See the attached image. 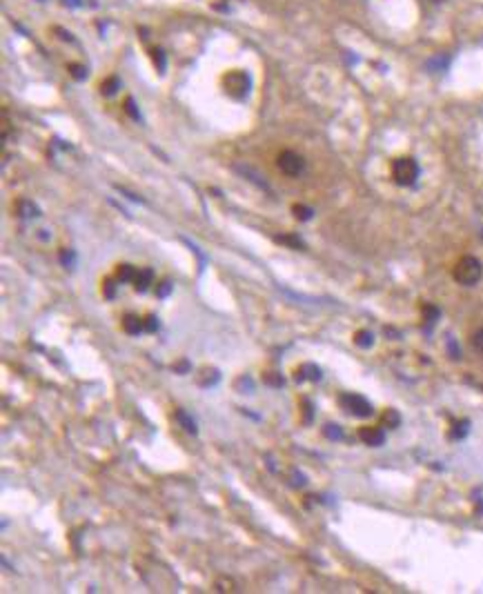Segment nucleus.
Returning a JSON list of instances; mask_svg holds the SVG:
<instances>
[{
  "label": "nucleus",
  "mask_w": 483,
  "mask_h": 594,
  "mask_svg": "<svg viewBox=\"0 0 483 594\" xmlns=\"http://www.w3.org/2000/svg\"><path fill=\"white\" fill-rule=\"evenodd\" d=\"M359 436L365 445H372V448H379V445H383V441H385V434L381 428H363L359 432Z\"/></svg>",
  "instance_id": "423d86ee"
},
{
  "label": "nucleus",
  "mask_w": 483,
  "mask_h": 594,
  "mask_svg": "<svg viewBox=\"0 0 483 594\" xmlns=\"http://www.w3.org/2000/svg\"><path fill=\"white\" fill-rule=\"evenodd\" d=\"M158 329V319L156 317H147L145 319V332H156Z\"/></svg>",
  "instance_id": "4be33fe9"
},
{
  "label": "nucleus",
  "mask_w": 483,
  "mask_h": 594,
  "mask_svg": "<svg viewBox=\"0 0 483 594\" xmlns=\"http://www.w3.org/2000/svg\"><path fill=\"white\" fill-rule=\"evenodd\" d=\"M123 329L127 334H132V337H138V334L145 329V321H141L138 317H134V314H127L123 319Z\"/></svg>",
  "instance_id": "6e6552de"
},
{
  "label": "nucleus",
  "mask_w": 483,
  "mask_h": 594,
  "mask_svg": "<svg viewBox=\"0 0 483 594\" xmlns=\"http://www.w3.org/2000/svg\"><path fill=\"white\" fill-rule=\"evenodd\" d=\"M223 85H225V91L232 98H245L250 91V76L243 71H228L225 78H223Z\"/></svg>",
  "instance_id": "7ed1b4c3"
},
{
  "label": "nucleus",
  "mask_w": 483,
  "mask_h": 594,
  "mask_svg": "<svg viewBox=\"0 0 483 594\" xmlns=\"http://www.w3.org/2000/svg\"><path fill=\"white\" fill-rule=\"evenodd\" d=\"M152 61H154V65H158V71L163 73L165 71V53H163V49H152Z\"/></svg>",
  "instance_id": "f3484780"
},
{
  "label": "nucleus",
  "mask_w": 483,
  "mask_h": 594,
  "mask_svg": "<svg viewBox=\"0 0 483 594\" xmlns=\"http://www.w3.org/2000/svg\"><path fill=\"white\" fill-rule=\"evenodd\" d=\"M176 421H178V423L183 425V428L188 430V432L196 434V423H194V421H192V419H190L188 414H185L183 410H178V412H176Z\"/></svg>",
  "instance_id": "ddd939ff"
},
{
  "label": "nucleus",
  "mask_w": 483,
  "mask_h": 594,
  "mask_svg": "<svg viewBox=\"0 0 483 594\" xmlns=\"http://www.w3.org/2000/svg\"><path fill=\"white\" fill-rule=\"evenodd\" d=\"M136 267H132V265H127V263H123V265H118V272H116V276H118V281L121 283H129L132 281L134 283V278H136Z\"/></svg>",
  "instance_id": "9d476101"
},
{
  "label": "nucleus",
  "mask_w": 483,
  "mask_h": 594,
  "mask_svg": "<svg viewBox=\"0 0 483 594\" xmlns=\"http://www.w3.org/2000/svg\"><path fill=\"white\" fill-rule=\"evenodd\" d=\"M178 369H181V372H185V369H190V365H188V363H181Z\"/></svg>",
  "instance_id": "a878e982"
},
{
  "label": "nucleus",
  "mask_w": 483,
  "mask_h": 594,
  "mask_svg": "<svg viewBox=\"0 0 483 594\" xmlns=\"http://www.w3.org/2000/svg\"><path fill=\"white\" fill-rule=\"evenodd\" d=\"M355 343H357L359 347H370V345L375 343V341H372V334H370V332H357Z\"/></svg>",
  "instance_id": "4468645a"
},
{
  "label": "nucleus",
  "mask_w": 483,
  "mask_h": 594,
  "mask_svg": "<svg viewBox=\"0 0 483 594\" xmlns=\"http://www.w3.org/2000/svg\"><path fill=\"white\" fill-rule=\"evenodd\" d=\"M170 290H172V283H167V281H165V283H161V285H158L156 294H158L161 299H163V296H167V294H170Z\"/></svg>",
  "instance_id": "5701e85b"
},
{
  "label": "nucleus",
  "mask_w": 483,
  "mask_h": 594,
  "mask_svg": "<svg viewBox=\"0 0 483 594\" xmlns=\"http://www.w3.org/2000/svg\"><path fill=\"white\" fill-rule=\"evenodd\" d=\"M472 347H474V349L479 352V354L483 357V327H481V329L474 334V337H472Z\"/></svg>",
  "instance_id": "aec40b11"
},
{
  "label": "nucleus",
  "mask_w": 483,
  "mask_h": 594,
  "mask_svg": "<svg viewBox=\"0 0 483 594\" xmlns=\"http://www.w3.org/2000/svg\"><path fill=\"white\" fill-rule=\"evenodd\" d=\"M125 111H127V114L132 116L134 121H141V114H138V109H136V103H134L132 98L125 101Z\"/></svg>",
  "instance_id": "6ab92c4d"
},
{
  "label": "nucleus",
  "mask_w": 483,
  "mask_h": 594,
  "mask_svg": "<svg viewBox=\"0 0 483 594\" xmlns=\"http://www.w3.org/2000/svg\"><path fill=\"white\" fill-rule=\"evenodd\" d=\"M16 210H18V214H21L23 218H39L41 216V210L36 208L31 200H21Z\"/></svg>",
  "instance_id": "1a4fd4ad"
},
{
  "label": "nucleus",
  "mask_w": 483,
  "mask_h": 594,
  "mask_svg": "<svg viewBox=\"0 0 483 594\" xmlns=\"http://www.w3.org/2000/svg\"><path fill=\"white\" fill-rule=\"evenodd\" d=\"M392 178L397 185H403V188H410V185L417 183L419 178V165L415 158L410 156H403V158H397L392 163Z\"/></svg>",
  "instance_id": "f03ea898"
},
{
  "label": "nucleus",
  "mask_w": 483,
  "mask_h": 594,
  "mask_svg": "<svg viewBox=\"0 0 483 594\" xmlns=\"http://www.w3.org/2000/svg\"><path fill=\"white\" fill-rule=\"evenodd\" d=\"M118 89H121V81H118L116 76H111V78H107V81L101 85V94H103V96H114Z\"/></svg>",
  "instance_id": "9b49d317"
},
{
  "label": "nucleus",
  "mask_w": 483,
  "mask_h": 594,
  "mask_svg": "<svg viewBox=\"0 0 483 594\" xmlns=\"http://www.w3.org/2000/svg\"><path fill=\"white\" fill-rule=\"evenodd\" d=\"M265 381H268V383H272V385H283V379L272 377V374H268V377H265Z\"/></svg>",
  "instance_id": "393cba45"
},
{
  "label": "nucleus",
  "mask_w": 483,
  "mask_h": 594,
  "mask_svg": "<svg viewBox=\"0 0 483 594\" xmlns=\"http://www.w3.org/2000/svg\"><path fill=\"white\" fill-rule=\"evenodd\" d=\"M278 170H281L285 176H301L305 172V160L301 154H296L292 150H285L278 156Z\"/></svg>",
  "instance_id": "20e7f679"
},
{
  "label": "nucleus",
  "mask_w": 483,
  "mask_h": 594,
  "mask_svg": "<svg viewBox=\"0 0 483 594\" xmlns=\"http://www.w3.org/2000/svg\"><path fill=\"white\" fill-rule=\"evenodd\" d=\"M103 290H105V296H107V299H114V283H111V281H105Z\"/></svg>",
  "instance_id": "b1692460"
},
{
  "label": "nucleus",
  "mask_w": 483,
  "mask_h": 594,
  "mask_svg": "<svg viewBox=\"0 0 483 594\" xmlns=\"http://www.w3.org/2000/svg\"><path fill=\"white\" fill-rule=\"evenodd\" d=\"M325 434L330 436V439H341L343 434H341V430H339V425H325Z\"/></svg>",
  "instance_id": "412c9836"
},
{
  "label": "nucleus",
  "mask_w": 483,
  "mask_h": 594,
  "mask_svg": "<svg viewBox=\"0 0 483 594\" xmlns=\"http://www.w3.org/2000/svg\"><path fill=\"white\" fill-rule=\"evenodd\" d=\"M61 261L65 267H73V263H76V254H73L71 250H63L61 252Z\"/></svg>",
  "instance_id": "a211bd4d"
},
{
  "label": "nucleus",
  "mask_w": 483,
  "mask_h": 594,
  "mask_svg": "<svg viewBox=\"0 0 483 594\" xmlns=\"http://www.w3.org/2000/svg\"><path fill=\"white\" fill-rule=\"evenodd\" d=\"M341 405L345 407L347 412L355 414V416H370V414H372V405H370L359 394H345V396H341Z\"/></svg>",
  "instance_id": "39448f33"
},
{
  "label": "nucleus",
  "mask_w": 483,
  "mask_h": 594,
  "mask_svg": "<svg viewBox=\"0 0 483 594\" xmlns=\"http://www.w3.org/2000/svg\"><path fill=\"white\" fill-rule=\"evenodd\" d=\"M481 276H483V265L474 256H463L461 261L454 265V281L459 285L472 287L481 281Z\"/></svg>",
  "instance_id": "f257e3e1"
},
{
  "label": "nucleus",
  "mask_w": 483,
  "mask_h": 594,
  "mask_svg": "<svg viewBox=\"0 0 483 594\" xmlns=\"http://www.w3.org/2000/svg\"><path fill=\"white\" fill-rule=\"evenodd\" d=\"M274 240L276 243H281V245H290L294 250H303V240L296 238V236H276Z\"/></svg>",
  "instance_id": "f8f14e48"
},
{
  "label": "nucleus",
  "mask_w": 483,
  "mask_h": 594,
  "mask_svg": "<svg viewBox=\"0 0 483 594\" xmlns=\"http://www.w3.org/2000/svg\"><path fill=\"white\" fill-rule=\"evenodd\" d=\"M67 69H69V73H71V76L76 78V81H85V78H87V69H85L83 65H76V63H71V65H69Z\"/></svg>",
  "instance_id": "2eb2a0df"
},
{
  "label": "nucleus",
  "mask_w": 483,
  "mask_h": 594,
  "mask_svg": "<svg viewBox=\"0 0 483 594\" xmlns=\"http://www.w3.org/2000/svg\"><path fill=\"white\" fill-rule=\"evenodd\" d=\"M292 212H294V216L299 218V220H310V218H312V214H314V212H312L310 208H305V205H294V210H292Z\"/></svg>",
  "instance_id": "dca6fc26"
},
{
  "label": "nucleus",
  "mask_w": 483,
  "mask_h": 594,
  "mask_svg": "<svg viewBox=\"0 0 483 594\" xmlns=\"http://www.w3.org/2000/svg\"><path fill=\"white\" fill-rule=\"evenodd\" d=\"M152 278H154V274H152V270H150V267L138 270V272H136V278H134V287H136V292H147V290H150V285H152Z\"/></svg>",
  "instance_id": "0eeeda50"
}]
</instances>
